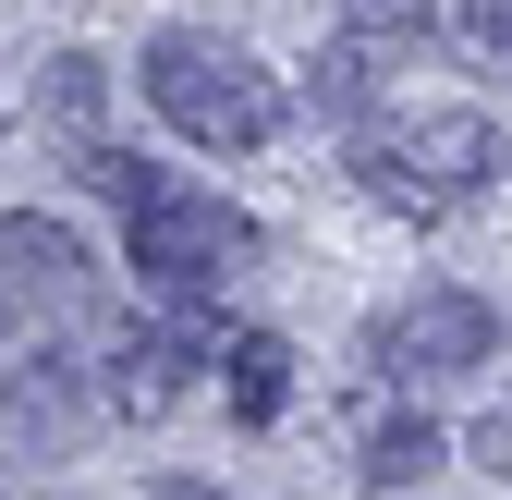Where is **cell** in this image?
Instances as JSON below:
<instances>
[{"label":"cell","instance_id":"9c48e42d","mask_svg":"<svg viewBox=\"0 0 512 500\" xmlns=\"http://www.w3.org/2000/svg\"><path fill=\"white\" fill-rule=\"evenodd\" d=\"M74 427V379L49 342H13V440H61Z\"/></svg>","mask_w":512,"mask_h":500},{"label":"cell","instance_id":"6da1fadb","mask_svg":"<svg viewBox=\"0 0 512 500\" xmlns=\"http://www.w3.org/2000/svg\"><path fill=\"white\" fill-rule=\"evenodd\" d=\"M135 86H147V110L171 122L183 147L244 159V147H269V135H281V74H269L256 49H232V37H159Z\"/></svg>","mask_w":512,"mask_h":500},{"label":"cell","instance_id":"3957f363","mask_svg":"<svg viewBox=\"0 0 512 500\" xmlns=\"http://www.w3.org/2000/svg\"><path fill=\"white\" fill-rule=\"evenodd\" d=\"M196 366H220V330H208V305L183 293V318H159V330H122L98 379H110V403H122V415L147 427V415H171L183 391H196Z\"/></svg>","mask_w":512,"mask_h":500},{"label":"cell","instance_id":"7c38bea8","mask_svg":"<svg viewBox=\"0 0 512 500\" xmlns=\"http://www.w3.org/2000/svg\"><path fill=\"white\" fill-rule=\"evenodd\" d=\"M74 171H86V196H110V208H122V220H135V208H147V196H159V183H171V171H159V159H135V147H98V135H86V147H74Z\"/></svg>","mask_w":512,"mask_h":500},{"label":"cell","instance_id":"52a82bcc","mask_svg":"<svg viewBox=\"0 0 512 500\" xmlns=\"http://www.w3.org/2000/svg\"><path fill=\"white\" fill-rule=\"evenodd\" d=\"M220 366H232V415H244V427H269V415L293 403V342H281V330H232Z\"/></svg>","mask_w":512,"mask_h":500},{"label":"cell","instance_id":"4fadbf2b","mask_svg":"<svg viewBox=\"0 0 512 500\" xmlns=\"http://www.w3.org/2000/svg\"><path fill=\"white\" fill-rule=\"evenodd\" d=\"M37 98H49V122H74V135H98V98H110V74H98V61H86V49H61Z\"/></svg>","mask_w":512,"mask_h":500},{"label":"cell","instance_id":"5bb4252c","mask_svg":"<svg viewBox=\"0 0 512 500\" xmlns=\"http://www.w3.org/2000/svg\"><path fill=\"white\" fill-rule=\"evenodd\" d=\"M464 49L488 61V74H512V13L500 0H464Z\"/></svg>","mask_w":512,"mask_h":500},{"label":"cell","instance_id":"277c9868","mask_svg":"<svg viewBox=\"0 0 512 500\" xmlns=\"http://www.w3.org/2000/svg\"><path fill=\"white\" fill-rule=\"evenodd\" d=\"M500 318L476 293H415L391 330H378V366H403V379H464V366H488Z\"/></svg>","mask_w":512,"mask_h":500},{"label":"cell","instance_id":"2e32d148","mask_svg":"<svg viewBox=\"0 0 512 500\" xmlns=\"http://www.w3.org/2000/svg\"><path fill=\"white\" fill-rule=\"evenodd\" d=\"M159 500H220V488H196V476H159Z\"/></svg>","mask_w":512,"mask_h":500},{"label":"cell","instance_id":"7a4b0ae2","mask_svg":"<svg viewBox=\"0 0 512 500\" xmlns=\"http://www.w3.org/2000/svg\"><path fill=\"white\" fill-rule=\"evenodd\" d=\"M122 269H147L159 293H232L244 269H256V220L244 208H220L208 183H159V196L122 220Z\"/></svg>","mask_w":512,"mask_h":500},{"label":"cell","instance_id":"8992f818","mask_svg":"<svg viewBox=\"0 0 512 500\" xmlns=\"http://www.w3.org/2000/svg\"><path fill=\"white\" fill-rule=\"evenodd\" d=\"M0 269H13V305L25 293L61 305V293H86V244L61 232V220H37V208H13V220H0Z\"/></svg>","mask_w":512,"mask_h":500},{"label":"cell","instance_id":"8fae6325","mask_svg":"<svg viewBox=\"0 0 512 500\" xmlns=\"http://www.w3.org/2000/svg\"><path fill=\"white\" fill-rule=\"evenodd\" d=\"M305 98L330 110V122H354V110L378 98V37H366V25H354V37H330V49H317V74H305Z\"/></svg>","mask_w":512,"mask_h":500},{"label":"cell","instance_id":"5b68a950","mask_svg":"<svg viewBox=\"0 0 512 500\" xmlns=\"http://www.w3.org/2000/svg\"><path fill=\"white\" fill-rule=\"evenodd\" d=\"M391 147H403V159H415L452 208H464V196H488V183L512 171V135H500L488 110H415V122H391Z\"/></svg>","mask_w":512,"mask_h":500},{"label":"cell","instance_id":"30bf717a","mask_svg":"<svg viewBox=\"0 0 512 500\" xmlns=\"http://www.w3.org/2000/svg\"><path fill=\"white\" fill-rule=\"evenodd\" d=\"M354 183H366V196L391 208V220H452V196H439V183H427L391 135H366V147H354Z\"/></svg>","mask_w":512,"mask_h":500},{"label":"cell","instance_id":"9a60e30c","mask_svg":"<svg viewBox=\"0 0 512 500\" xmlns=\"http://www.w3.org/2000/svg\"><path fill=\"white\" fill-rule=\"evenodd\" d=\"M464 452H476L488 476H512V415H488V427H476V440H464Z\"/></svg>","mask_w":512,"mask_h":500},{"label":"cell","instance_id":"ba28073f","mask_svg":"<svg viewBox=\"0 0 512 500\" xmlns=\"http://www.w3.org/2000/svg\"><path fill=\"white\" fill-rule=\"evenodd\" d=\"M439 452H452V440H439L427 415H378V427H366V464H354V476H366L378 500H391V488H415V476H439Z\"/></svg>","mask_w":512,"mask_h":500}]
</instances>
